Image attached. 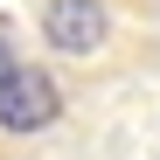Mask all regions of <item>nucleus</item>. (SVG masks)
Wrapping results in <instances>:
<instances>
[{
  "label": "nucleus",
  "instance_id": "2",
  "mask_svg": "<svg viewBox=\"0 0 160 160\" xmlns=\"http://www.w3.org/2000/svg\"><path fill=\"white\" fill-rule=\"evenodd\" d=\"M56 112H63L56 77H49V70H35V63H21L7 84H0V132H42Z\"/></svg>",
  "mask_w": 160,
  "mask_h": 160
},
{
  "label": "nucleus",
  "instance_id": "1",
  "mask_svg": "<svg viewBox=\"0 0 160 160\" xmlns=\"http://www.w3.org/2000/svg\"><path fill=\"white\" fill-rule=\"evenodd\" d=\"M35 35L63 63H98L118 42V0H35Z\"/></svg>",
  "mask_w": 160,
  "mask_h": 160
},
{
  "label": "nucleus",
  "instance_id": "3",
  "mask_svg": "<svg viewBox=\"0 0 160 160\" xmlns=\"http://www.w3.org/2000/svg\"><path fill=\"white\" fill-rule=\"evenodd\" d=\"M21 63H28V56H21V49H14V42H7V35H0V84H7V77H14V70H21Z\"/></svg>",
  "mask_w": 160,
  "mask_h": 160
}]
</instances>
